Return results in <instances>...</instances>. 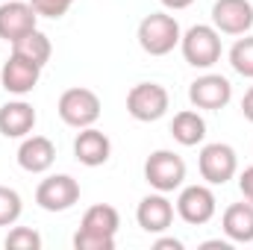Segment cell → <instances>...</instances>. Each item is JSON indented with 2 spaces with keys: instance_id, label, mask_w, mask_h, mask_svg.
<instances>
[{
  "instance_id": "6da1fadb",
  "label": "cell",
  "mask_w": 253,
  "mask_h": 250,
  "mask_svg": "<svg viewBox=\"0 0 253 250\" xmlns=\"http://www.w3.org/2000/svg\"><path fill=\"white\" fill-rule=\"evenodd\" d=\"M135 39H138V47L144 53H150V56H168L180 44L183 30H180V21L174 15H168V12H150V15L141 18Z\"/></svg>"
},
{
  "instance_id": "7a4b0ae2",
  "label": "cell",
  "mask_w": 253,
  "mask_h": 250,
  "mask_svg": "<svg viewBox=\"0 0 253 250\" xmlns=\"http://www.w3.org/2000/svg\"><path fill=\"white\" fill-rule=\"evenodd\" d=\"M180 50H183V59L191 68H212V65L221 59V33L212 27V24H194L183 33L180 39Z\"/></svg>"
},
{
  "instance_id": "3957f363",
  "label": "cell",
  "mask_w": 253,
  "mask_h": 250,
  "mask_svg": "<svg viewBox=\"0 0 253 250\" xmlns=\"http://www.w3.org/2000/svg\"><path fill=\"white\" fill-rule=\"evenodd\" d=\"M144 180L153 191H177L186 183V162L174 150H153L144 159Z\"/></svg>"
},
{
  "instance_id": "277c9868",
  "label": "cell",
  "mask_w": 253,
  "mask_h": 250,
  "mask_svg": "<svg viewBox=\"0 0 253 250\" xmlns=\"http://www.w3.org/2000/svg\"><path fill=\"white\" fill-rule=\"evenodd\" d=\"M100 109H103V106H100V97H97L91 88H85V85H74V88L62 91V97H59V103H56L59 118H62L68 126H74V129L94 126L97 118H100Z\"/></svg>"
},
{
  "instance_id": "5b68a950",
  "label": "cell",
  "mask_w": 253,
  "mask_h": 250,
  "mask_svg": "<svg viewBox=\"0 0 253 250\" xmlns=\"http://www.w3.org/2000/svg\"><path fill=\"white\" fill-rule=\"evenodd\" d=\"M168 106H171V94H168V88L159 85V83H138V85H132L129 94H126V112H129L135 121H141V124L159 121V118L168 112Z\"/></svg>"
},
{
  "instance_id": "8992f818",
  "label": "cell",
  "mask_w": 253,
  "mask_h": 250,
  "mask_svg": "<svg viewBox=\"0 0 253 250\" xmlns=\"http://www.w3.org/2000/svg\"><path fill=\"white\" fill-rule=\"evenodd\" d=\"M197 168L209 186H224L239 174V153L224 141L203 144V150L197 156Z\"/></svg>"
},
{
  "instance_id": "52a82bcc",
  "label": "cell",
  "mask_w": 253,
  "mask_h": 250,
  "mask_svg": "<svg viewBox=\"0 0 253 250\" xmlns=\"http://www.w3.org/2000/svg\"><path fill=\"white\" fill-rule=\"evenodd\" d=\"M215 212H218V200H215V191L209 188V183L206 186H200V183L186 186L177 197V215L191 227L209 224L215 218Z\"/></svg>"
},
{
  "instance_id": "ba28073f",
  "label": "cell",
  "mask_w": 253,
  "mask_h": 250,
  "mask_svg": "<svg viewBox=\"0 0 253 250\" xmlns=\"http://www.w3.org/2000/svg\"><path fill=\"white\" fill-rule=\"evenodd\" d=\"M80 200V183L71 174H50L36 188V203L44 212H68Z\"/></svg>"
},
{
  "instance_id": "9c48e42d",
  "label": "cell",
  "mask_w": 253,
  "mask_h": 250,
  "mask_svg": "<svg viewBox=\"0 0 253 250\" xmlns=\"http://www.w3.org/2000/svg\"><path fill=\"white\" fill-rule=\"evenodd\" d=\"M189 100L194 109L218 112V109H224L233 100V85L221 74H203L189 85Z\"/></svg>"
},
{
  "instance_id": "30bf717a",
  "label": "cell",
  "mask_w": 253,
  "mask_h": 250,
  "mask_svg": "<svg viewBox=\"0 0 253 250\" xmlns=\"http://www.w3.org/2000/svg\"><path fill=\"white\" fill-rule=\"evenodd\" d=\"M212 27L224 36H248L253 30V3L251 0H215Z\"/></svg>"
},
{
  "instance_id": "8fae6325",
  "label": "cell",
  "mask_w": 253,
  "mask_h": 250,
  "mask_svg": "<svg viewBox=\"0 0 253 250\" xmlns=\"http://www.w3.org/2000/svg\"><path fill=\"white\" fill-rule=\"evenodd\" d=\"M39 27V12L30 6V0H3L0 3V39L18 42L21 36L33 33Z\"/></svg>"
},
{
  "instance_id": "7c38bea8",
  "label": "cell",
  "mask_w": 253,
  "mask_h": 250,
  "mask_svg": "<svg viewBox=\"0 0 253 250\" xmlns=\"http://www.w3.org/2000/svg\"><path fill=\"white\" fill-rule=\"evenodd\" d=\"M39 77H42V68L33 65V62H27V59L18 56V53H9V59L0 68V85H3L9 94H18V97L30 94V91L39 85Z\"/></svg>"
},
{
  "instance_id": "4fadbf2b",
  "label": "cell",
  "mask_w": 253,
  "mask_h": 250,
  "mask_svg": "<svg viewBox=\"0 0 253 250\" xmlns=\"http://www.w3.org/2000/svg\"><path fill=\"white\" fill-rule=\"evenodd\" d=\"M135 221H138V227H141L144 233L159 236V233H165V230L174 224V203H171L168 194H162V191L147 194V197H141V203H138V209H135Z\"/></svg>"
},
{
  "instance_id": "5bb4252c",
  "label": "cell",
  "mask_w": 253,
  "mask_h": 250,
  "mask_svg": "<svg viewBox=\"0 0 253 250\" xmlns=\"http://www.w3.org/2000/svg\"><path fill=\"white\" fill-rule=\"evenodd\" d=\"M74 156L80 165L85 168H97V165H106L109 156H112V141L106 132H100L97 126H85L77 132L74 138Z\"/></svg>"
},
{
  "instance_id": "9a60e30c",
  "label": "cell",
  "mask_w": 253,
  "mask_h": 250,
  "mask_svg": "<svg viewBox=\"0 0 253 250\" xmlns=\"http://www.w3.org/2000/svg\"><path fill=\"white\" fill-rule=\"evenodd\" d=\"M56 162V144L47 135H27L18 147V165L27 174H44Z\"/></svg>"
},
{
  "instance_id": "2e32d148",
  "label": "cell",
  "mask_w": 253,
  "mask_h": 250,
  "mask_svg": "<svg viewBox=\"0 0 253 250\" xmlns=\"http://www.w3.org/2000/svg\"><path fill=\"white\" fill-rule=\"evenodd\" d=\"M36 129V109L27 100H9L0 106V135L27 138Z\"/></svg>"
},
{
  "instance_id": "e0dca14e",
  "label": "cell",
  "mask_w": 253,
  "mask_h": 250,
  "mask_svg": "<svg viewBox=\"0 0 253 250\" xmlns=\"http://www.w3.org/2000/svg\"><path fill=\"white\" fill-rule=\"evenodd\" d=\"M221 230L230 242L236 245H251L253 242V203L251 200H242V203H233L224 209V218H221Z\"/></svg>"
},
{
  "instance_id": "ac0fdd59",
  "label": "cell",
  "mask_w": 253,
  "mask_h": 250,
  "mask_svg": "<svg viewBox=\"0 0 253 250\" xmlns=\"http://www.w3.org/2000/svg\"><path fill=\"white\" fill-rule=\"evenodd\" d=\"M171 135L183 147L200 144L206 138V121H203L200 109H183V112H177L174 121H171Z\"/></svg>"
},
{
  "instance_id": "d6986e66",
  "label": "cell",
  "mask_w": 253,
  "mask_h": 250,
  "mask_svg": "<svg viewBox=\"0 0 253 250\" xmlns=\"http://www.w3.org/2000/svg\"><path fill=\"white\" fill-rule=\"evenodd\" d=\"M118 227H121V215L109 203L88 206L83 221H80V230H88V233H97V236H112V239L118 236Z\"/></svg>"
},
{
  "instance_id": "ffe728a7",
  "label": "cell",
  "mask_w": 253,
  "mask_h": 250,
  "mask_svg": "<svg viewBox=\"0 0 253 250\" xmlns=\"http://www.w3.org/2000/svg\"><path fill=\"white\" fill-rule=\"evenodd\" d=\"M12 53L24 56L27 62L39 65V68H44V65L50 62V56H53V44H50V39L36 27L33 33H27V36H21L18 42H12Z\"/></svg>"
},
{
  "instance_id": "44dd1931",
  "label": "cell",
  "mask_w": 253,
  "mask_h": 250,
  "mask_svg": "<svg viewBox=\"0 0 253 250\" xmlns=\"http://www.w3.org/2000/svg\"><path fill=\"white\" fill-rule=\"evenodd\" d=\"M230 65L236 74L253 80V36H242L233 47H230Z\"/></svg>"
},
{
  "instance_id": "7402d4cb",
  "label": "cell",
  "mask_w": 253,
  "mask_h": 250,
  "mask_svg": "<svg viewBox=\"0 0 253 250\" xmlns=\"http://www.w3.org/2000/svg\"><path fill=\"white\" fill-rule=\"evenodd\" d=\"M24 212V200L15 188L0 186V227H12Z\"/></svg>"
},
{
  "instance_id": "603a6c76",
  "label": "cell",
  "mask_w": 253,
  "mask_h": 250,
  "mask_svg": "<svg viewBox=\"0 0 253 250\" xmlns=\"http://www.w3.org/2000/svg\"><path fill=\"white\" fill-rule=\"evenodd\" d=\"M3 245L9 250H39L42 248V236L33 227H12Z\"/></svg>"
},
{
  "instance_id": "cb8c5ba5",
  "label": "cell",
  "mask_w": 253,
  "mask_h": 250,
  "mask_svg": "<svg viewBox=\"0 0 253 250\" xmlns=\"http://www.w3.org/2000/svg\"><path fill=\"white\" fill-rule=\"evenodd\" d=\"M74 248L77 250H115V239L112 236H97L88 230H77L74 233Z\"/></svg>"
},
{
  "instance_id": "d4e9b609",
  "label": "cell",
  "mask_w": 253,
  "mask_h": 250,
  "mask_svg": "<svg viewBox=\"0 0 253 250\" xmlns=\"http://www.w3.org/2000/svg\"><path fill=\"white\" fill-rule=\"evenodd\" d=\"M30 6L39 12V18H62L68 15V9L74 6V0H30Z\"/></svg>"
},
{
  "instance_id": "484cf974",
  "label": "cell",
  "mask_w": 253,
  "mask_h": 250,
  "mask_svg": "<svg viewBox=\"0 0 253 250\" xmlns=\"http://www.w3.org/2000/svg\"><path fill=\"white\" fill-rule=\"evenodd\" d=\"M239 188H242V197L253 203V165H251V168H245V171L239 174Z\"/></svg>"
},
{
  "instance_id": "4316f807",
  "label": "cell",
  "mask_w": 253,
  "mask_h": 250,
  "mask_svg": "<svg viewBox=\"0 0 253 250\" xmlns=\"http://www.w3.org/2000/svg\"><path fill=\"white\" fill-rule=\"evenodd\" d=\"M153 250H183V242L174 239V236H165V239H156L153 242Z\"/></svg>"
},
{
  "instance_id": "83f0119b",
  "label": "cell",
  "mask_w": 253,
  "mask_h": 250,
  "mask_svg": "<svg viewBox=\"0 0 253 250\" xmlns=\"http://www.w3.org/2000/svg\"><path fill=\"white\" fill-rule=\"evenodd\" d=\"M242 115L253 124V85L245 91V97H242Z\"/></svg>"
},
{
  "instance_id": "f1b7e54d",
  "label": "cell",
  "mask_w": 253,
  "mask_h": 250,
  "mask_svg": "<svg viewBox=\"0 0 253 250\" xmlns=\"http://www.w3.org/2000/svg\"><path fill=\"white\" fill-rule=\"evenodd\" d=\"M159 3H162L165 9H171V12H180V9H189L194 0H159Z\"/></svg>"
},
{
  "instance_id": "f546056e",
  "label": "cell",
  "mask_w": 253,
  "mask_h": 250,
  "mask_svg": "<svg viewBox=\"0 0 253 250\" xmlns=\"http://www.w3.org/2000/svg\"><path fill=\"white\" fill-rule=\"evenodd\" d=\"M233 248V245H230V242H221V239H218V242H203V245H200V250H230Z\"/></svg>"
}]
</instances>
